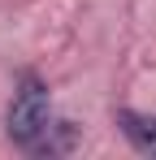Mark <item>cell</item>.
I'll return each instance as SVG.
<instances>
[{
	"instance_id": "cell-2",
	"label": "cell",
	"mask_w": 156,
	"mask_h": 160,
	"mask_svg": "<svg viewBox=\"0 0 156 160\" xmlns=\"http://www.w3.org/2000/svg\"><path fill=\"white\" fill-rule=\"evenodd\" d=\"M117 126H122V134L134 143V152H143V156H156V117L122 108V112H117Z\"/></svg>"
},
{
	"instance_id": "cell-1",
	"label": "cell",
	"mask_w": 156,
	"mask_h": 160,
	"mask_svg": "<svg viewBox=\"0 0 156 160\" xmlns=\"http://www.w3.org/2000/svg\"><path fill=\"white\" fill-rule=\"evenodd\" d=\"M9 138L35 152V156H61L74 147V130L70 121H52V104H48V87L22 74L18 91H13V104H9Z\"/></svg>"
}]
</instances>
